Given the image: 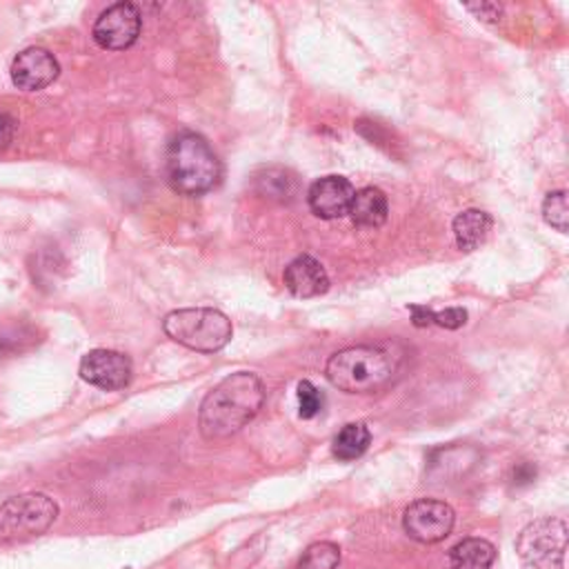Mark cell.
Masks as SVG:
<instances>
[{
    "instance_id": "1",
    "label": "cell",
    "mask_w": 569,
    "mask_h": 569,
    "mask_svg": "<svg viewBox=\"0 0 569 569\" xmlns=\"http://www.w3.org/2000/svg\"><path fill=\"white\" fill-rule=\"evenodd\" d=\"M264 402V385L251 371L222 378L202 400L198 429L204 440H222L256 418Z\"/></svg>"
},
{
    "instance_id": "2",
    "label": "cell",
    "mask_w": 569,
    "mask_h": 569,
    "mask_svg": "<svg viewBox=\"0 0 569 569\" xmlns=\"http://www.w3.org/2000/svg\"><path fill=\"white\" fill-rule=\"evenodd\" d=\"M400 360L389 345H356L336 351L327 360L325 376L345 393H376L396 380Z\"/></svg>"
},
{
    "instance_id": "3",
    "label": "cell",
    "mask_w": 569,
    "mask_h": 569,
    "mask_svg": "<svg viewBox=\"0 0 569 569\" xmlns=\"http://www.w3.org/2000/svg\"><path fill=\"white\" fill-rule=\"evenodd\" d=\"M167 180L182 196H200L220 182L222 164L211 144L196 131H178L164 153Z\"/></svg>"
},
{
    "instance_id": "4",
    "label": "cell",
    "mask_w": 569,
    "mask_h": 569,
    "mask_svg": "<svg viewBox=\"0 0 569 569\" xmlns=\"http://www.w3.org/2000/svg\"><path fill=\"white\" fill-rule=\"evenodd\" d=\"M162 327L173 342L202 353L220 351L233 333L231 320L213 307L176 309L164 316Z\"/></svg>"
},
{
    "instance_id": "5",
    "label": "cell",
    "mask_w": 569,
    "mask_h": 569,
    "mask_svg": "<svg viewBox=\"0 0 569 569\" xmlns=\"http://www.w3.org/2000/svg\"><path fill=\"white\" fill-rule=\"evenodd\" d=\"M58 518V505L47 493H20L0 505V542L27 540L44 533Z\"/></svg>"
},
{
    "instance_id": "6",
    "label": "cell",
    "mask_w": 569,
    "mask_h": 569,
    "mask_svg": "<svg viewBox=\"0 0 569 569\" xmlns=\"http://www.w3.org/2000/svg\"><path fill=\"white\" fill-rule=\"evenodd\" d=\"M565 549L567 525L560 518H538L529 522L516 540L522 569H562Z\"/></svg>"
},
{
    "instance_id": "7",
    "label": "cell",
    "mask_w": 569,
    "mask_h": 569,
    "mask_svg": "<svg viewBox=\"0 0 569 569\" xmlns=\"http://www.w3.org/2000/svg\"><path fill=\"white\" fill-rule=\"evenodd\" d=\"M456 522L453 509L436 498H418L413 500L402 516V527L409 538L431 545L445 540Z\"/></svg>"
},
{
    "instance_id": "8",
    "label": "cell",
    "mask_w": 569,
    "mask_h": 569,
    "mask_svg": "<svg viewBox=\"0 0 569 569\" xmlns=\"http://www.w3.org/2000/svg\"><path fill=\"white\" fill-rule=\"evenodd\" d=\"M142 18L133 2H116L107 7L93 22L91 36L98 47L109 51H120L131 47L140 36Z\"/></svg>"
},
{
    "instance_id": "9",
    "label": "cell",
    "mask_w": 569,
    "mask_h": 569,
    "mask_svg": "<svg viewBox=\"0 0 569 569\" xmlns=\"http://www.w3.org/2000/svg\"><path fill=\"white\" fill-rule=\"evenodd\" d=\"M133 365L129 356L113 349H93L80 360V378L93 387L118 391L131 382Z\"/></svg>"
},
{
    "instance_id": "10",
    "label": "cell",
    "mask_w": 569,
    "mask_h": 569,
    "mask_svg": "<svg viewBox=\"0 0 569 569\" xmlns=\"http://www.w3.org/2000/svg\"><path fill=\"white\" fill-rule=\"evenodd\" d=\"M60 73L56 56L42 47L22 49L11 62V80L22 91H40Z\"/></svg>"
},
{
    "instance_id": "11",
    "label": "cell",
    "mask_w": 569,
    "mask_h": 569,
    "mask_svg": "<svg viewBox=\"0 0 569 569\" xmlns=\"http://www.w3.org/2000/svg\"><path fill=\"white\" fill-rule=\"evenodd\" d=\"M353 196H356V189L347 178L325 176L309 187L307 202H309V209L318 218L333 220V218H342L349 213Z\"/></svg>"
},
{
    "instance_id": "12",
    "label": "cell",
    "mask_w": 569,
    "mask_h": 569,
    "mask_svg": "<svg viewBox=\"0 0 569 569\" xmlns=\"http://www.w3.org/2000/svg\"><path fill=\"white\" fill-rule=\"evenodd\" d=\"M284 284L298 298H313L329 289V276L316 258L298 256L284 267Z\"/></svg>"
},
{
    "instance_id": "13",
    "label": "cell",
    "mask_w": 569,
    "mask_h": 569,
    "mask_svg": "<svg viewBox=\"0 0 569 569\" xmlns=\"http://www.w3.org/2000/svg\"><path fill=\"white\" fill-rule=\"evenodd\" d=\"M491 216L482 209H465L460 211L456 218H453V238H456V244L460 251H473L478 249L489 231H491Z\"/></svg>"
},
{
    "instance_id": "14",
    "label": "cell",
    "mask_w": 569,
    "mask_h": 569,
    "mask_svg": "<svg viewBox=\"0 0 569 569\" xmlns=\"http://www.w3.org/2000/svg\"><path fill=\"white\" fill-rule=\"evenodd\" d=\"M387 213H389L387 196L378 187H365L356 191L349 207V216L358 227H380L385 224Z\"/></svg>"
},
{
    "instance_id": "15",
    "label": "cell",
    "mask_w": 569,
    "mask_h": 569,
    "mask_svg": "<svg viewBox=\"0 0 569 569\" xmlns=\"http://www.w3.org/2000/svg\"><path fill=\"white\" fill-rule=\"evenodd\" d=\"M496 547L485 538H465L449 551V569H489Z\"/></svg>"
},
{
    "instance_id": "16",
    "label": "cell",
    "mask_w": 569,
    "mask_h": 569,
    "mask_svg": "<svg viewBox=\"0 0 569 569\" xmlns=\"http://www.w3.org/2000/svg\"><path fill=\"white\" fill-rule=\"evenodd\" d=\"M256 189L260 196L278 202H289L298 193V178L282 167H269L262 169L256 176Z\"/></svg>"
},
{
    "instance_id": "17",
    "label": "cell",
    "mask_w": 569,
    "mask_h": 569,
    "mask_svg": "<svg viewBox=\"0 0 569 569\" xmlns=\"http://www.w3.org/2000/svg\"><path fill=\"white\" fill-rule=\"evenodd\" d=\"M369 442H371L369 427L365 422H349L336 433L331 449L338 460H356L367 451Z\"/></svg>"
},
{
    "instance_id": "18",
    "label": "cell",
    "mask_w": 569,
    "mask_h": 569,
    "mask_svg": "<svg viewBox=\"0 0 569 569\" xmlns=\"http://www.w3.org/2000/svg\"><path fill=\"white\" fill-rule=\"evenodd\" d=\"M340 562V547L333 542H313L300 556L296 569H336Z\"/></svg>"
},
{
    "instance_id": "19",
    "label": "cell",
    "mask_w": 569,
    "mask_h": 569,
    "mask_svg": "<svg viewBox=\"0 0 569 569\" xmlns=\"http://www.w3.org/2000/svg\"><path fill=\"white\" fill-rule=\"evenodd\" d=\"M567 191H551L547 193L545 202H542V218L547 224H551L553 229H558L560 233L567 231Z\"/></svg>"
},
{
    "instance_id": "20",
    "label": "cell",
    "mask_w": 569,
    "mask_h": 569,
    "mask_svg": "<svg viewBox=\"0 0 569 569\" xmlns=\"http://www.w3.org/2000/svg\"><path fill=\"white\" fill-rule=\"evenodd\" d=\"M325 405V398L322 393L318 391V387L309 380H300L298 382V411H300V418H313L320 413Z\"/></svg>"
},
{
    "instance_id": "21",
    "label": "cell",
    "mask_w": 569,
    "mask_h": 569,
    "mask_svg": "<svg viewBox=\"0 0 569 569\" xmlns=\"http://www.w3.org/2000/svg\"><path fill=\"white\" fill-rule=\"evenodd\" d=\"M467 322V311L462 307H449L445 311L431 309V325L445 327V329H458Z\"/></svg>"
},
{
    "instance_id": "22",
    "label": "cell",
    "mask_w": 569,
    "mask_h": 569,
    "mask_svg": "<svg viewBox=\"0 0 569 569\" xmlns=\"http://www.w3.org/2000/svg\"><path fill=\"white\" fill-rule=\"evenodd\" d=\"M16 129H18L16 118L9 116V113H0V149L9 147V142L16 136Z\"/></svg>"
},
{
    "instance_id": "23",
    "label": "cell",
    "mask_w": 569,
    "mask_h": 569,
    "mask_svg": "<svg viewBox=\"0 0 569 569\" xmlns=\"http://www.w3.org/2000/svg\"><path fill=\"white\" fill-rule=\"evenodd\" d=\"M536 478V467L531 462H518L513 467V485L516 487H525L529 482H533Z\"/></svg>"
},
{
    "instance_id": "24",
    "label": "cell",
    "mask_w": 569,
    "mask_h": 569,
    "mask_svg": "<svg viewBox=\"0 0 569 569\" xmlns=\"http://www.w3.org/2000/svg\"><path fill=\"white\" fill-rule=\"evenodd\" d=\"M411 316H413V325L416 327H429L431 325V309L422 307V305H413L409 307Z\"/></svg>"
}]
</instances>
